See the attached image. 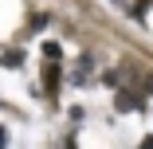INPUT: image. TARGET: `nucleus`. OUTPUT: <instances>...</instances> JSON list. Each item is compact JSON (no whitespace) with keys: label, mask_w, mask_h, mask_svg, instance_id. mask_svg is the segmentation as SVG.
<instances>
[{"label":"nucleus","mask_w":153,"mask_h":149,"mask_svg":"<svg viewBox=\"0 0 153 149\" xmlns=\"http://www.w3.org/2000/svg\"><path fill=\"white\" fill-rule=\"evenodd\" d=\"M90 71H94V63H90V55H82V59H79V67H75V86H86Z\"/></svg>","instance_id":"f257e3e1"},{"label":"nucleus","mask_w":153,"mask_h":149,"mask_svg":"<svg viewBox=\"0 0 153 149\" xmlns=\"http://www.w3.org/2000/svg\"><path fill=\"white\" fill-rule=\"evenodd\" d=\"M118 110H141V98L130 90H118Z\"/></svg>","instance_id":"f03ea898"},{"label":"nucleus","mask_w":153,"mask_h":149,"mask_svg":"<svg viewBox=\"0 0 153 149\" xmlns=\"http://www.w3.org/2000/svg\"><path fill=\"white\" fill-rule=\"evenodd\" d=\"M145 86H149V90H153V75H149V82H145Z\"/></svg>","instance_id":"7ed1b4c3"}]
</instances>
